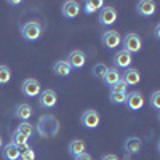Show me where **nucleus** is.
I'll list each match as a JSON object with an SVG mask.
<instances>
[{
    "mask_svg": "<svg viewBox=\"0 0 160 160\" xmlns=\"http://www.w3.org/2000/svg\"><path fill=\"white\" fill-rule=\"evenodd\" d=\"M35 131L42 138H55L59 133V122H58V118L55 115H51V114L42 115L37 120V123H35Z\"/></svg>",
    "mask_w": 160,
    "mask_h": 160,
    "instance_id": "f257e3e1",
    "label": "nucleus"
},
{
    "mask_svg": "<svg viewBox=\"0 0 160 160\" xmlns=\"http://www.w3.org/2000/svg\"><path fill=\"white\" fill-rule=\"evenodd\" d=\"M43 34V26L38 21H28L21 26V35L28 42H37Z\"/></svg>",
    "mask_w": 160,
    "mask_h": 160,
    "instance_id": "f03ea898",
    "label": "nucleus"
},
{
    "mask_svg": "<svg viewBox=\"0 0 160 160\" xmlns=\"http://www.w3.org/2000/svg\"><path fill=\"white\" fill-rule=\"evenodd\" d=\"M122 45H123V50L128 51L130 55H133V53H139L141 48H142V40L138 34L135 32H130L123 37L122 40Z\"/></svg>",
    "mask_w": 160,
    "mask_h": 160,
    "instance_id": "7ed1b4c3",
    "label": "nucleus"
},
{
    "mask_svg": "<svg viewBox=\"0 0 160 160\" xmlns=\"http://www.w3.org/2000/svg\"><path fill=\"white\" fill-rule=\"evenodd\" d=\"M80 122H82V125L88 130H95L99 127L101 123V115L96 109H87L83 111L82 117H80Z\"/></svg>",
    "mask_w": 160,
    "mask_h": 160,
    "instance_id": "20e7f679",
    "label": "nucleus"
},
{
    "mask_svg": "<svg viewBox=\"0 0 160 160\" xmlns=\"http://www.w3.org/2000/svg\"><path fill=\"white\" fill-rule=\"evenodd\" d=\"M101 43L108 50H115V48L120 47V43H122V35L117 31H104L101 34Z\"/></svg>",
    "mask_w": 160,
    "mask_h": 160,
    "instance_id": "39448f33",
    "label": "nucleus"
},
{
    "mask_svg": "<svg viewBox=\"0 0 160 160\" xmlns=\"http://www.w3.org/2000/svg\"><path fill=\"white\" fill-rule=\"evenodd\" d=\"M21 91H22V95L28 96V98H37L40 93H42V85H40V82L35 78H26L21 85Z\"/></svg>",
    "mask_w": 160,
    "mask_h": 160,
    "instance_id": "423d86ee",
    "label": "nucleus"
},
{
    "mask_svg": "<svg viewBox=\"0 0 160 160\" xmlns=\"http://www.w3.org/2000/svg\"><path fill=\"white\" fill-rule=\"evenodd\" d=\"M117 18H118L117 10H115L114 7H111V5H104V7L99 10L98 21H99V24H102V26H112V24L117 21Z\"/></svg>",
    "mask_w": 160,
    "mask_h": 160,
    "instance_id": "0eeeda50",
    "label": "nucleus"
},
{
    "mask_svg": "<svg viewBox=\"0 0 160 160\" xmlns=\"http://www.w3.org/2000/svg\"><path fill=\"white\" fill-rule=\"evenodd\" d=\"M56 102H58V95L55 90L47 88L38 95V104L42 109H53L56 106Z\"/></svg>",
    "mask_w": 160,
    "mask_h": 160,
    "instance_id": "6e6552de",
    "label": "nucleus"
},
{
    "mask_svg": "<svg viewBox=\"0 0 160 160\" xmlns=\"http://www.w3.org/2000/svg\"><path fill=\"white\" fill-rule=\"evenodd\" d=\"M127 108L130 111H139L142 109V106H144V96H142V93L141 91H130L127 93V98H125V102H123Z\"/></svg>",
    "mask_w": 160,
    "mask_h": 160,
    "instance_id": "1a4fd4ad",
    "label": "nucleus"
},
{
    "mask_svg": "<svg viewBox=\"0 0 160 160\" xmlns=\"http://www.w3.org/2000/svg\"><path fill=\"white\" fill-rule=\"evenodd\" d=\"M61 15L66 19H75L80 15V3L75 2V0H66L61 7Z\"/></svg>",
    "mask_w": 160,
    "mask_h": 160,
    "instance_id": "9d476101",
    "label": "nucleus"
},
{
    "mask_svg": "<svg viewBox=\"0 0 160 160\" xmlns=\"http://www.w3.org/2000/svg\"><path fill=\"white\" fill-rule=\"evenodd\" d=\"M112 61H114L115 69H128L131 66V62H133V55H130V53L125 51V50H120L114 55Z\"/></svg>",
    "mask_w": 160,
    "mask_h": 160,
    "instance_id": "9b49d317",
    "label": "nucleus"
},
{
    "mask_svg": "<svg viewBox=\"0 0 160 160\" xmlns=\"http://www.w3.org/2000/svg\"><path fill=\"white\" fill-rule=\"evenodd\" d=\"M157 11V3L152 0H139L136 5V13L141 18H151Z\"/></svg>",
    "mask_w": 160,
    "mask_h": 160,
    "instance_id": "f8f14e48",
    "label": "nucleus"
},
{
    "mask_svg": "<svg viewBox=\"0 0 160 160\" xmlns=\"http://www.w3.org/2000/svg\"><path fill=\"white\" fill-rule=\"evenodd\" d=\"M66 61L69 62L72 69H82L87 62V55L82 50H72L68 55V58H66Z\"/></svg>",
    "mask_w": 160,
    "mask_h": 160,
    "instance_id": "ddd939ff",
    "label": "nucleus"
},
{
    "mask_svg": "<svg viewBox=\"0 0 160 160\" xmlns=\"http://www.w3.org/2000/svg\"><path fill=\"white\" fill-rule=\"evenodd\" d=\"M120 80H122L127 87H135V85H138L141 82V72L138 69H135V68H128L122 74Z\"/></svg>",
    "mask_w": 160,
    "mask_h": 160,
    "instance_id": "4468645a",
    "label": "nucleus"
},
{
    "mask_svg": "<svg viewBox=\"0 0 160 160\" xmlns=\"http://www.w3.org/2000/svg\"><path fill=\"white\" fill-rule=\"evenodd\" d=\"M123 149H125L128 154H131V155H138V154L141 152V149H142V142H141V139L136 138V136H128V138L123 141Z\"/></svg>",
    "mask_w": 160,
    "mask_h": 160,
    "instance_id": "2eb2a0df",
    "label": "nucleus"
},
{
    "mask_svg": "<svg viewBox=\"0 0 160 160\" xmlns=\"http://www.w3.org/2000/svg\"><path fill=\"white\" fill-rule=\"evenodd\" d=\"M32 114H34V109L28 102H22V104L16 106V109H15V117L19 118L21 122H28V120L32 117Z\"/></svg>",
    "mask_w": 160,
    "mask_h": 160,
    "instance_id": "dca6fc26",
    "label": "nucleus"
},
{
    "mask_svg": "<svg viewBox=\"0 0 160 160\" xmlns=\"http://www.w3.org/2000/svg\"><path fill=\"white\" fill-rule=\"evenodd\" d=\"M120 77H122V74H120L118 69L115 68H108V71H106L104 77H102V82L108 85V87H114L115 83L120 82Z\"/></svg>",
    "mask_w": 160,
    "mask_h": 160,
    "instance_id": "f3484780",
    "label": "nucleus"
},
{
    "mask_svg": "<svg viewBox=\"0 0 160 160\" xmlns=\"http://www.w3.org/2000/svg\"><path fill=\"white\" fill-rule=\"evenodd\" d=\"M53 72H55L58 77H68L72 72V68L69 66V62L66 59H59L53 64Z\"/></svg>",
    "mask_w": 160,
    "mask_h": 160,
    "instance_id": "a211bd4d",
    "label": "nucleus"
},
{
    "mask_svg": "<svg viewBox=\"0 0 160 160\" xmlns=\"http://www.w3.org/2000/svg\"><path fill=\"white\" fill-rule=\"evenodd\" d=\"M19 149L18 146H15L13 142H8L5 146H2V157L5 160H18L19 158Z\"/></svg>",
    "mask_w": 160,
    "mask_h": 160,
    "instance_id": "6ab92c4d",
    "label": "nucleus"
},
{
    "mask_svg": "<svg viewBox=\"0 0 160 160\" xmlns=\"http://www.w3.org/2000/svg\"><path fill=\"white\" fill-rule=\"evenodd\" d=\"M85 149H87V144H85V141H82V139H72L71 142H69V152H71V155H78V154H82V152H85Z\"/></svg>",
    "mask_w": 160,
    "mask_h": 160,
    "instance_id": "aec40b11",
    "label": "nucleus"
},
{
    "mask_svg": "<svg viewBox=\"0 0 160 160\" xmlns=\"http://www.w3.org/2000/svg\"><path fill=\"white\" fill-rule=\"evenodd\" d=\"M16 131L21 133V135H24V136H28V138H32L35 135V127L32 123H29V122H21L18 125Z\"/></svg>",
    "mask_w": 160,
    "mask_h": 160,
    "instance_id": "412c9836",
    "label": "nucleus"
},
{
    "mask_svg": "<svg viewBox=\"0 0 160 160\" xmlns=\"http://www.w3.org/2000/svg\"><path fill=\"white\" fill-rule=\"evenodd\" d=\"M102 7H104V2H101V0H98V2L87 0V2L83 3V13H85V15H93L96 10H101Z\"/></svg>",
    "mask_w": 160,
    "mask_h": 160,
    "instance_id": "4be33fe9",
    "label": "nucleus"
},
{
    "mask_svg": "<svg viewBox=\"0 0 160 160\" xmlns=\"http://www.w3.org/2000/svg\"><path fill=\"white\" fill-rule=\"evenodd\" d=\"M11 80V69L5 64H0V85H7Z\"/></svg>",
    "mask_w": 160,
    "mask_h": 160,
    "instance_id": "5701e85b",
    "label": "nucleus"
},
{
    "mask_svg": "<svg viewBox=\"0 0 160 160\" xmlns=\"http://www.w3.org/2000/svg\"><path fill=\"white\" fill-rule=\"evenodd\" d=\"M28 141H29V138L28 136H24V135H21V133H18V131H15L11 135V141L10 142H13L15 146H22V144H28Z\"/></svg>",
    "mask_w": 160,
    "mask_h": 160,
    "instance_id": "b1692460",
    "label": "nucleus"
},
{
    "mask_svg": "<svg viewBox=\"0 0 160 160\" xmlns=\"http://www.w3.org/2000/svg\"><path fill=\"white\" fill-rule=\"evenodd\" d=\"M106 71H108V66L102 64V62H99V64H95V66H93L91 74L95 75V77H98V78H101V80H102V77H104Z\"/></svg>",
    "mask_w": 160,
    "mask_h": 160,
    "instance_id": "393cba45",
    "label": "nucleus"
},
{
    "mask_svg": "<svg viewBox=\"0 0 160 160\" xmlns=\"http://www.w3.org/2000/svg\"><path fill=\"white\" fill-rule=\"evenodd\" d=\"M127 98V93H109V99L114 104H123Z\"/></svg>",
    "mask_w": 160,
    "mask_h": 160,
    "instance_id": "a878e982",
    "label": "nucleus"
},
{
    "mask_svg": "<svg viewBox=\"0 0 160 160\" xmlns=\"http://www.w3.org/2000/svg\"><path fill=\"white\" fill-rule=\"evenodd\" d=\"M151 108L154 111H160V91H154L151 95Z\"/></svg>",
    "mask_w": 160,
    "mask_h": 160,
    "instance_id": "bb28decb",
    "label": "nucleus"
},
{
    "mask_svg": "<svg viewBox=\"0 0 160 160\" xmlns=\"http://www.w3.org/2000/svg\"><path fill=\"white\" fill-rule=\"evenodd\" d=\"M127 88H128V87L122 82V80H120L118 83H115L114 87H111V93H128Z\"/></svg>",
    "mask_w": 160,
    "mask_h": 160,
    "instance_id": "cd10ccee",
    "label": "nucleus"
},
{
    "mask_svg": "<svg viewBox=\"0 0 160 160\" xmlns=\"http://www.w3.org/2000/svg\"><path fill=\"white\" fill-rule=\"evenodd\" d=\"M18 160H35V152H34V149L31 148L29 151H26L24 154H21Z\"/></svg>",
    "mask_w": 160,
    "mask_h": 160,
    "instance_id": "c85d7f7f",
    "label": "nucleus"
},
{
    "mask_svg": "<svg viewBox=\"0 0 160 160\" xmlns=\"http://www.w3.org/2000/svg\"><path fill=\"white\" fill-rule=\"evenodd\" d=\"M74 160H93V157L88 154V152H82V154H78L74 157Z\"/></svg>",
    "mask_w": 160,
    "mask_h": 160,
    "instance_id": "c756f323",
    "label": "nucleus"
},
{
    "mask_svg": "<svg viewBox=\"0 0 160 160\" xmlns=\"http://www.w3.org/2000/svg\"><path fill=\"white\" fill-rule=\"evenodd\" d=\"M101 160H120V158L115 154H106V155L101 157Z\"/></svg>",
    "mask_w": 160,
    "mask_h": 160,
    "instance_id": "7c9ffc66",
    "label": "nucleus"
},
{
    "mask_svg": "<svg viewBox=\"0 0 160 160\" xmlns=\"http://www.w3.org/2000/svg\"><path fill=\"white\" fill-rule=\"evenodd\" d=\"M154 37H155L157 40L160 38V24H157L155 28H154Z\"/></svg>",
    "mask_w": 160,
    "mask_h": 160,
    "instance_id": "2f4dec72",
    "label": "nucleus"
},
{
    "mask_svg": "<svg viewBox=\"0 0 160 160\" xmlns=\"http://www.w3.org/2000/svg\"><path fill=\"white\" fill-rule=\"evenodd\" d=\"M8 3H10V5H19V3H21V0H10Z\"/></svg>",
    "mask_w": 160,
    "mask_h": 160,
    "instance_id": "473e14b6",
    "label": "nucleus"
},
{
    "mask_svg": "<svg viewBox=\"0 0 160 160\" xmlns=\"http://www.w3.org/2000/svg\"><path fill=\"white\" fill-rule=\"evenodd\" d=\"M2 146H3V141H2V136H0V149H2Z\"/></svg>",
    "mask_w": 160,
    "mask_h": 160,
    "instance_id": "72a5a7b5",
    "label": "nucleus"
}]
</instances>
